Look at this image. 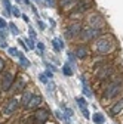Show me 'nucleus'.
Returning <instances> with one entry per match:
<instances>
[{"instance_id": "c9c22d12", "label": "nucleus", "mask_w": 123, "mask_h": 124, "mask_svg": "<svg viewBox=\"0 0 123 124\" xmlns=\"http://www.w3.org/2000/svg\"><path fill=\"white\" fill-rule=\"evenodd\" d=\"M46 3H49L51 6H53V0H46Z\"/></svg>"}, {"instance_id": "bb28decb", "label": "nucleus", "mask_w": 123, "mask_h": 124, "mask_svg": "<svg viewBox=\"0 0 123 124\" xmlns=\"http://www.w3.org/2000/svg\"><path fill=\"white\" fill-rule=\"evenodd\" d=\"M40 81H42V83H48V81H49L48 75H46V74H40Z\"/></svg>"}, {"instance_id": "aec40b11", "label": "nucleus", "mask_w": 123, "mask_h": 124, "mask_svg": "<svg viewBox=\"0 0 123 124\" xmlns=\"http://www.w3.org/2000/svg\"><path fill=\"white\" fill-rule=\"evenodd\" d=\"M9 28H10V31H12V34H13V36H18V34H19V30H18V27L15 25L13 22H10V24H9Z\"/></svg>"}, {"instance_id": "4be33fe9", "label": "nucleus", "mask_w": 123, "mask_h": 124, "mask_svg": "<svg viewBox=\"0 0 123 124\" xmlns=\"http://www.w3.org/2000/svg\"><path fill=\"white\" fill-rule=\"evenodd\" d=\"M77 105L83 109V108H86V106H88V102H86V99H85V98H79V99H77Z\"/></svg>"}, {"instance_id": "6e6552de", "label": "nucleus", "mask_w": 123, "mask_h": 124, "mask_svg": "<svg viewBox=\"0 0 123 124\" xmlns=\"http://www.w3.org/2000/svg\"><path fill=\"white\" fill-rule=\"evenodd\" d=\"M15 78H13V74L12 72H5L3 74V78H2V90L3 92H9L12 84H13Z\"/></svg>"}, {"instance_id": "4468645a", "label": "nucleus", "mask_w": 123, "mask_h": 124, "mask_svg": "<svg viewBox=\"0 0 123 124\" xmlns=\"http://www.w3.org/2000/svg\"><path fill=\"white\" fill-rule=\"evenodd\" d=\"M122 111H123V98H122V99H119V101H117L111 108H110V115H113V117H114V115L120 114Z\"/></svg>"}, {"instance_id": "6ab92c4d", "label": "nucleus", "mask_w": 123, "mask_h": 124, "mask_svg": "<svg viewBox=\"0 0 123 124\" xmlns=\"http://www.w3.org/2000/svg\"><path fill=\"white\" fill-rule=\"evenodd\" d=\"M82 84H83V92H85V95L86 96H90L92 93H90V89H89V86H88V83H86V78H83L82 77Z\"/></svg>"}, {"instance_id": "393cba45", "label": "nucleus", "mask_w": 123, "mask_h": 124, "mask_svg": "<svg viewBox=\"0 0 123 124\" xmlns=\"http://www.w3.org/2000/svg\"><path fill=\"white\" fill-rule=\"evenodd\" d=\"M62 72H64L65 75H68V77H70V75H73V70H71L68 65H65V67L62 68Z\"/></svg>"}, {"instance_id": "4c0bfd02", "label": "nucleus", "mask_w": 123, "mask_h": 124, "mask_svg": "<svg viewBox=\"0 0 123 124\" xmlns=\"http://www.w3.org/2000/svg\"><path fill=\"white\" fill-rule=\"evenodd\" d=\"M17 2H21V0H17Z\"/></svg>"}, {"instance_id": "2f4dec72", "label": "nucleus", "mask_w": 123, "mask_h": 124, "mask_svg": "<svg viewBox=\"0 0 123 124\" xmlns=\"http://www.w3.org/2000/svg\"><path fill=\"white\" fill-rule=\"evenodd\" d=\"M83 115H85V118H89V112H88V109H86V108H83Z\"/></svg>"}, {"instance_id": "f704fd0d", "label": "nucleus", "mask_w": 123, "mask_h": 124, "mask_svg": "<svg viewBox=\"0 0 123 124\" xmlns=\"http://www.w3.org/2000/svg\"><path fill=\"white\" fill-rule=\"evenodd\" d=\"M22 18H24V21H25V22H28V21H30V19H28V16H27V15H22Z\"/></svg>"}, {"instance_id": "e433bc0d", "label": "nucleus", "mask_w": 123, "mask_h": 124, "mask_svg": "<svg viewBox=\"0 0 123 124\" xmlns=\"http://www.w3.org/2000/svg\"><path fill=\"white\" fill-rule=\"evenodd\" d=\"M39 27H40V28H44V24H43L42 21H39Z\"/></svg>"}, {"instance_id": "0eeeda50", "label": "nucleus", "mask_w": 123, "mask_h": 124, "mask_svg": "<svg viewBox=\"0 0 123 124\" xmlns=\"http://www.w3.org/2000/svg\"><path fill=\"white\" fill-rule=\"evenodd\" d=\"M83 30V25L80 21H76V22H71V25H68V28L65 30V37L67 39H76L80 31Z\"/></svg>"}, {"instance_id": "c756f323", "label": "nucleus", "mask_w": 123, "mask_h": 124, "mask_svg": "<svg viewBox=\"0 0 123 124\" xmlns=\"http://www.w3.org/2000/svg\"><path fill=\"white\" fill-rule=\"evenodd\" d=\"M6 25H8L6 21H5L3 18H0V28H6Z\"/></svg>"}, {"instance_id": "f03ea898", "label": "nucleus", "mask_w": 123, "mask_h": 124, "mask_svg": "<svg viewBox=\"0 0 123 124\" xmlns=\"http://www.w3.org/2000/svg\"><path fill=\"white\" fill-rule=\"evenodd\" d=\"M113 78V77H111ZM123 92V81L122 78H113L107 83V87L104 89V93H102V101L105 99H113L116 98L117 95Z\"/></svg>"}, {"instance_id": "39448f33", "label": "nucleus", "mask_w": 123, "mask_h": 124, "mask_svg": "<svg viewBox=\"0 0 123 124\" xmlns=\"http://www.w3.org/2000/svg\"><path fill=\"white\" fill-rule=\"evenodd\" d=\"M102 34V31L99 30V28H92V27H86V28H83L82 31H80V39L83 40V41H92V40H95L97 37H99Z\"/></svg>"}, {"instance_id": "473e14b6", "label": "nucleus", "mask_w": 123, "mask_h": 124, "mask_svg": "<svg viewBox=\"0 0 123 124\" xmlns=\"http://www.w3.org/2000/svg\"><path fill=\"white\" fill-rule=\"evenodd\" d=\"M44 74H46V75H48V78H52V75H53V74H52V71H46Z\"/></svg>"}, {"instance_id": "f8f14e48", "label": "nucleus", "mask_w": 123, "mask_h": 124, "mask_svg": "<svg viewBox=\"0 0 123 124\" xmlns=\"http://www.w3.org/2000/svg\"><path fill=\"white\" fill-rule=\"evenodd\" d=\"M40 105H42V96L40 95H33L31 99H30V102H28V105H27V108L28 109H36V108L40 106Z\"/></svg>"}, {"instance_id": "ddd939ff", "label": "nucleus", "mask_w": 123, "mask_h": 124, "mask_svg": "<svg viewBox=\"0 0 123 124\" xmlns=\"http://www.w3.org/2000/svg\"><path fill=\"white\" fill-rule=\"evenodd\" d=\"M74 55L77 56L79 59H85V58L89 55V50H88V47H86V46H83V44H79L77 47L74 49Z\"/></svg>"}, {"instance_id": "9d476101", "label": "nucleus", "mask_w": 123, "mask_h": 124, "mask_svg": "<svg viewBox=\"0 0 123 124\" xmlns=\"http://www.w3.org/2000/svg\"><path fill=\"white\" fill-rule=\"evenodd\" d=\"M24 87H25V78H24V77H19V78H17V81H13V84L10 87L12 95H17V93L22 92Z\"/></svg>"}, {"instance_id": "f3484780", "label": "nucleus", "mask_w": 123, "mask_h": 124, "mask_svg": "<svg viewBox=\"0 0 123 124\" xmlns=\"http://www.w3.org/2000/svg\"><path fill=\"white\" fill-rule=\"evenodd\" d=\"M52 44H53V49H55V52H59L61 49L64 47V44H62V41H61L59 39H55V40L52 41Z\"/></svg>"}, {"instance_id": "2eb2a0df", "label": "nucleus", "mask_w": 123, "mask_h": 124, "mask_svg": "<svg viewBox=\"0 0 123 124\" xmlns=\"http://www.w3.org/2000/svg\"><path fill=\"white\" fill-rule=\"evenodd\" d=\"M31 92H25L24 95H22V98H21V105L24 106V108H27V105H28V102H30V99H31Z\"/></svg>"}, {"instance_id": "a878e982", "label": "nucleus", "mask_w": 123, "mask_h": 124, "mask_svg": "<svg viewBox=\"0 0 123 124\" xmlns=\"http://www.w3.org/2000/svg\"><path fill=\"white\" fill-rule=\"evenodd\" d=\"M8 53H9L10 56H18V50L15 49V47H9V49H8Z\"/></svg>"}, {"instance_id": "dca6fc26", "label": "nucleus", "mask_w": 123, "mask_h": 124, "mask_svg": "<svg viewBox=\"0 0 123 124\" xmlns=\"http://www.w3.org/2000/svg\"><path fill=\"white\" fill-rule=\"evenodd\" d=\"M92 121H94L95 124H104V123H105V117H104V114L97 112L94 117H92Z\"/></svg>"}, {"instance_id": "1a4fd4ad", "label": "nucleus", "mask_w": 123, "mask_h": 124, "mask_svg": "<svg viewBox=\"0 0 123 124\" xmlns=\"http://www.w3.org/2000/svg\"><path fill=\"white\" fill-rule=\"evenodd\" d=\"M17 108H18V101L15 99V98H12V99H9V101L6 102V105H5V108H3V114H5L6 117H9V115H12L15 111H17Z\"/></svg>"}, {"instance_id": "423d86ee", "label": "nucleus", "mask_w": 123, "mask_h": 124, "mask_svg": "<svg viewBox=\"0 0 123 124\" xmlns=\"http://www.w3.org/2000/svg\"><path fill=\"white\" fill-rule=\"evenodd\" d=\"M114 74V67L113 65H108V64H102V65H98V70L95 72L97 78L98 80H107Z\"/></svg>"}, {"instance_id": "7ed1b4c3", "label": "nucleus", "mask_w": 123, "mask_h": 124, "mask_svg": "<svg viewBox=\"0 0 123 124\" xmlns=\"http://www.w3.org/2000/svg\"><path fill=\"white\" fill-rule=\"evenodd\" d=\"M48 118H49V111L40 108V109H36L31 114V117H28L25 120V124H44L48 121Z\"/></svg>"}, {"instance_id": "72a5a7b5", "label": "nucleus", "mask_w": 123, "mask_h": 124, "mask_svg": "<svg viewBox=\"0 0 123 124\" xmlns=\"http://www.w3.org/2000/svg\"><path fill=\"white\" fill-rule=\"evenodd\" d=\"M37 47H39L40 50H43V49H44V44H43V43H37Z\"/></svg>"}, {"instance_id": "20e7f679", "label": "nucleus", "mask_w": 123, "mask_h": 124, "mask_svg": "<svg viewBox=\"0 0 123 124\" xmlns=\"http://www.w3.org/2000/svg\"><path fill=\"white\" fill-rule=\"evenodd\" d=\"M86 22H88V25L92 27V28H99V30H102V28L105 27L104 16H102L101 13H98V12H90V13L88 15V18H86Z\"/></svg>"}, {"instance_id": "a211bd4d", "label": "nucleus", "mask_w": 123, "mask_h": 124, "mask_svg": "<svg viewBox=\"0 0 123 124\" xmlns=\"http://www.w3.org/2000/svg\"><path fill=\"white\" fill-rule=\"evenodd\" d=\"M18 58H19V62H21V65H22L24 68H28V67H30V62H28V59H27L24 55L18 53Z\"/></svg>"}, {"instance_id": "cd10ccee", "label": "nucleus", "mask_w": 123, "mask_h": 124, "mask_svg": "<svg viewBox=\"0 0 123 124\" xmlns=\"http://www.w3.org/2000/svg\"><path fill=\"white\" fill-rule=\"evenodd\" d=\"M28 31H30V37H31V39L34 40V37H36V31H34V30H33L31 27H30V28H28Z\"/></svg>"}, {"instance_id": "5701e85b", "label": "nucleus", "mask_w": 123, "mask_h": 124, "mask_svg": "<svg viewBox=\"0 0 123 124\" xmlns=\"http://www.w3.org/2000/svg\"><path fill=\"white\" fill-rule=\"evenodd\" d=\"M10 13L13 15V16H21V12H19V9L17 6H12L10 8Z\"/></svg>"}, {"instance_id": "7c9ffc66", "label": "nucleus", "mask_w": 123, "mask_h": 124, "mask_svg": "<svg viewBox=\"0 0 123 124\" xmlns=\"http://www.w3.org/2000/svg\"><path fill=\"white\" fill-rule=\"evenodd\" d=\"M5 70V61L2 59V58H0V72H2Z\"/></svg>"}, {"instance_id": "b1692460", "label": "nucleus", "mask_w": 123, "mask_h": 124, "mask_svg": "<svg viewBox=\"0 0 123 124\" xmlns=\"http://www.w3.org/2000/svg\"><path fill=\"white\" fill-rule=\"evenodd\" d=\"M2 3H3V6H5L6 12H8V13H10V8H12V5L9 3V0H2Z\"/></svg>"}, {"instance_id": "c85d7f7f", "label": "nucleus", "mask_w": 123, "mask_h": 124, "mask_svg": "<svg viewBox=\"0 0 123 124\" xmlns=\"http://www.w3.org/2000/svg\"><path fill=\"white\" fill-rule=\"evenodd\" d=\"M73 114H74L73 109H68V108H65V115H67V117H73Z\"/></svg>"}, {"instance_id": "f257e3e1", "label": "nucleus", "mask_w": 123, "mask_h": 124, "mask_svg": "<svg viewBox=\"0 0 123 124\" xmlns=\"http://www.w3.org/2000/svg\"><path fill=\"white\" fill-rule=\"evenodd\" d=\"M116 47V40L111 34H101L94 40V50L99 55H107Z\"/></svg>"}, {"instance_id": "412c9836", "label": "nucleus", "mask_w": 123, "mask_h": 124, "mask_svg": "<svg viewBox=\"0 0 123 124\" xmlns=\"http://www.w3.org/2000/svg\"><path fill=\"white\" fill-rule=\"evenodd\" d=\"M24 41L27 43L25 46H27V47H28V49H34V47H36V44H34V41H33V39H24Z\"/></svg>"}, {"instance_id": "9b49d317", "label": "nucleus", "mask_w": 123, "mask_h": 124, "mask_svg": "<svg viewBox=\"0 0 123 124\" xmlns=\"http://www.w3.org/2000/svg\"><path fill=\"white\" fill-rule=\"evenodd\" d=\"M77 3L79 0H59V6L62 10H73Z\"/></svg>"}]
</instances>
